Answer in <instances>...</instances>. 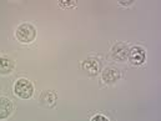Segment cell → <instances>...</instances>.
Masks as SVG:
<instances>
[{"instance_id": "4", "label": "cell", "mask_w": 161, "mask_h": 121, "mask_svg": "<svg viewBox=\"0 0 161 121\" xmlns=\"http://www.w3.org/2000/svg\"><path fill=\"white\" fill-rule=\"evenodd\" d=\"M82 69L90 75H96L100 70V63L95 58H87L82 61Z\"/></svg>"}, {"instance_id": "11", "label": "cell", "mask_w": 161, "mask_h": 121, "mask_svg": "<svg viewBox=\"0 0 161 121\" xmlns=\"http://www.w3.org/2000/svg\"><path fill=\"white\" fill-rule=\"evenodd\" d=\"M60 5L61 6H73V5H75V1L68 3V0H63V1H60Z\"/></svg>"}, {"instance_id": "1", "label": "cell", "mask_w": 161, "mask_h": 121, "mask_svg": "<svg viewBox=\"0 0 161 121\" xmlns=\"http://www.w3.org/2000/svg\"><path fill=\"white\" fill-rule=\"evenodd\" d=\"M14 92L16 96H19L21 99H29L33 96L34 86L26 79H19V80H16L15 85H14Z\"/></svg>"}, {"instance_id": "9", "label": "cell", "mask_w": 161, "mask_h": 121, "mask_svg": "<svg viewBox=\"0 0 161 121\" xmlns=\"http://www.w3.org/2000/svg\"><path fill=\"white\" fill-rule=\"evenodd\" d=\"M14 63L10 58L8 56H1L0 58V74H8L13 70Z\"/></svg>"}, {"instance_id": "12", "label": "cell", "mask_w": 161, "mask_h": 121, "mask_svg": "<svg viewBox=\"0 0 161 121\" xmlns=\"http://www.w3.org/2000/svg\"><path fill=\"white\" fill-rule=\"evenodd\" d=\"M132 4V1H120V5H131Z\"/></svg>"}, {"instance_id": "10", "label": "cell", "mask_w": 161, "mask_h": 121, "mask_svg": "<svg viewBox=\"0 0 161 121\" xmlns=\"http://www.w3.org/2000/svg\"><path fill=\"white\" fill-rule=\"evenodd\" d=\"M91 121H109V119L106 118V116H104V115H95Z\"/></svg>"}, {"instance_id": "6", "label": "cell", "mask_w": 161, "mask_h": 121, "mask_svg": "<svg viewBox=\"0 0 161 121\" xmlns=\"http://www.w3.org/2000/svg\"><path fill=\"white\" fill-rule=\"evenodd\" d=\"M101 76H103V80L105 81V82H114V81L120 79L121 74H120V71H119V69L110 66V68H106V69L103 71Z\"/></svg>"}, {"instance_id": "2", "label": "cell", "mask_w": 161, "mask_h": 121, "mask_svg": "<svg viewBox=\"0 0 161 121\" xmlns=\"http://www.w3.org/2000/svg\"><path fill=\"white\" fill-rule=\"evenodd\" d=\"M35 35L36 30L31 24H21L15 31V36L20 42H31L35 39Z\"/></svg>"}, {"instance_id": "8", "label": "cell", "mask_w": 161, "mask_h": 121, "mask_svg": "<svg viewBox=\"0 0 161 121\" xmlns=\"http://www.w3.org/2000/svg\"><path fill=\"white\" fill-rule=\"evenodd\" d=\"M13 111V104L6 97H0V120L10 116Z\"/></svg>"}, {"instance_id": "5", "label": "cell", "mask_w": 161, "mask_h": 121, "mask_svg": "<svg viewBox=\"0 0 161 121\" xmlns=\"http://www.w3.org/2000/svg\"><path fill=\"white\" fill-rule=\"evenodd\" d=\"M129 52H130L129 47H127L125 44H121V42L116 44V45L113 47V58L116 59V60H120V61L127 59Z\"/></svg>"}, {"instance_id": "7", "label": "cell", "mask_w": 161, "mask_h": 121, "mask_svg": "<svg viewBox=\"0 0 161 121\" xmlns=\"http://www.w3.org/2000/svg\"><path fill=\"white\" fill-rule=\"evenodd\" d=\"M56 102V94L54 91L46 90L40 95V104L45 107H51Z\"/></svg>"}, {"instance_id": "3", "label": "cell", "mask_w": 161, "mask_h": 121, "mask_svg": "<svg viewBox=\"0 0 161 121\" xmlns=\"http://www.w3.org/2000/svg\"><path fill=\"white\" fill-rule=\"evenodd\" d=\"M129 58H130L131 64H134V65H141L145 61V51L140 46H134L130 50V52H129Z\"/></svg>"}]
</instances>
